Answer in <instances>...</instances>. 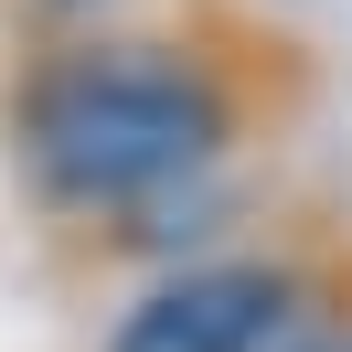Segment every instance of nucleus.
I'll use <instances>...</instances> for the list:
<instances>
[{"instance_id":"nucleus-1","label":"nucleus","mask_w":352,"mask_h":352,"mask_svg":"<svg viewBox=\"0 0 352 352\" xmlns=\"http://www.w3.org/2000/svg\"><path fill=\"white\" fill-rule=\"evenodd\" d=\"M299 96V43L235 0L32 22L0 65V171L54 235L235 171Z\"/></svg>"},{"instance_id":"nucleus-2","label":"nucleus","mask_w":352,"mask_h":352,"mask_svg":"<svg viewBox=\"0 0 352 352\" xmlns=\"http://www.w3.org/2000/svg\"><path fill=\"white\" fill-rule=\"evenodd\" d=\"M331 309L342 299L299 245H224V256L150 267L96 352H299Z\"/></svg>"},{"instance_id":"nucleus-3","label":"nucleus","mask_w":352,"mask_h":352,"mask_svg":"<svg viewBox=\"0 0 352 352\" xmlns=\"http://www.w3.org/2000/svg\"><path fill=\"white\" fill-rule=\"evenodd\" d=\"M299 352H352V309H331V320H320V331H309V342H299Z\"/></svg>"}]
</instances>
